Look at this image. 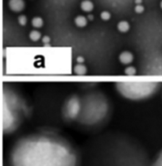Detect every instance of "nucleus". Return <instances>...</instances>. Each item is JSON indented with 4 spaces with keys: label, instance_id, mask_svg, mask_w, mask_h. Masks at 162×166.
<instances>
[{
    "label": "nucleus",
    "instance_id": "obj_10",
    "mask_svg": "<svg viewBox=\"0 0 162 166\" xmlns=\"http://www.w3.org/2000/svg\"><path fill=\"white\" fill-rule=\"evenodd\" d=\"M151 166H162V150L156 156Z\"/></svg>",
    "mask_w": 162,
    "mask_h": 166
},
{
    "label": "nucleus",
    "instance_id": "obj_21",
    "mask_svg": "<svg viewBox=\"0 0 162 166\" xmlns=\"http://www.w3.org/2000/svg\"><path fill=\"white\" fill-rule=\"evenodd\" d=\"M88 18L90 20H92V18H93V16H92V15H88Z\"/></svg>",
    "mask_w": 162,
    "mask_h": 166
},
{
    "label": "nucleus",
    "instance_id": "obj_14",
    "mask_svg": "<svg viewBox=\"0 0 162 166\" xmlns=\"http://www.w3.org/2000/svg\"><path fill=\"white\" fill-rule=\"evenodd\" d=\"M18 22L21 26H25L27 23V18L25 15H20L18 18Z\"/></svg>",
    "mask_w": 162,
    "mask_h": 166
},
{
    "label": "nucleus",
    "instance_id": "obj_13",
    "mask_svg": "<svg viewBox=\"0 0 162 166\" xmlns=\"http://www.w3.org/2000/svg\"><path fill=\"white\" fill-rule=\"evenodd\" d=\"M41 33L38 31H36V30L32 31L29 35V37H30L31 40L34 41H36L39 40L41 38Z\"/></svg>",
    "mask_w": 162,
    "mask_h": 166
},
{
    "label": "nucleus",
    "instance_id": "obj_17",
    "mask_svg": "<svg viewBox=\"0 0 162 166\" xmlns=\"http://www.w3.org/2000/svg\"><path fill=\"white\" fill-rule=\"evenodd\" d=\"M126 73L127 74V75H134V73H136V70L135 68L133 67H128L126 70Z\"/></svg>",
    "mask_w": 162,
    "mask_h": 166
},
{
    "label": "nucleus",
    "instance_id": "obj_8",
    "mask_svg": "<svg viewBox=\"0 0 162 166\" xmlns=\"http://www.w3.org/2000/svg\"><path fill=\"white\" fill-rule=\"evenodd\" d=\"M118 29L122 32V33H126V32H127L130 28V26H129V24L127 22L125 21H120L117 26Z\"/></svg>",
    "mask_w": 162,
    "mask_h": 166
},
{
    "label": "nucleus",
    "instance_id": "obj_3",
    "mask_svg": "<svg viewBox=\"0 0 162 166\" xmlns=\"http://www.w3.org/2000/svg\"><path fill=\"white\" fill-rule=\"evenodd\" d=\"M25 104L15 95H4L3 107V129L6 134L14 132L25 117Z\"/></svg>",
    "mask_w": 162,
    "mask_h": 166
},
{
    "label": "nucleus",
    "instance_id": "obj_19",
    "mask_svg": "<svg viewBox=\"0 0 162 166\" xmlns=\"http://www.w3.org/2000/svg\"><path fill=\"white\" fill-rule=\"evenodd\" d=\"M77 61L78 62V64H82L83 62H84V58L81 56L78 57L77 58Z\"/></svg>",
    "mask_w": 162,
    "mask_h": 166
},
{
    "label": "nucleus",
    "instance_id": "obj_15",
    "mask_svg": "<svg viewBox=\"0 0 162 166\" xmlns=\"http://www.w3.org/2000/svg\"><path fill=\"white\" fill-rule=\"evenodd\" d=\"M101 17L104 21H107L110 19V13L107 11H104L101 13Z\"/></svg>",
    "mask_w": 162,
    "mask_h": 166
},
{
    "label": "nucleus",
    "instance_id": "obj_7",
    "mask_svg": "<svg viewBox=\"0 0 162 166\" xmlns=\"http://www.w3.org/2000/svg\"><path fill=\"white\" fill-rule=\"evenodd\" d=\"M81 7L83 11L86 12H89L93 9L94 5L93 3L89 0H84V1H83L81 3Z\"/></svg>",
    "mask_w": 162,
    "mask_h": 166
},
{
    "label": "nucleus",
    "instance_id": "obj_18",
    "mask_svg": "<svg viewBox=\"0 0 162 166\" xmlns=\"http://www.w3.org/2000/svg\"><path fill=\"white\" fill-rule=\"evenodd\" d=\"M49 40H50V39H49V38L48 36H44V38H43V42L45 44V45H47L49 42Z\"/></svg>",
    "mask_w": 162,
    "mask_h": 166
},
{
    "label": "nucleus",
    "instance_id": "obj_6",
    "mask_svg": "<svg viewBox=\"0 0 162 166\" xmlns=\"http://www.w3.org/2000/svg\"><path fill=\"white\" fill-rule=\"evenodd\" d=\"M133 55L128 51H124L119 56L120 61L124 64H130L133 61Z\"/></svg>",
    "mask_w": 162,
    "mask_h": 166
},
{
    "label": "nucleus",
    "instance_id": "obj_11",
    "mask_svg": "<svg viewBox=\"0 0 162 166\" xmlns=\"http://www.w3.org/2000/svg\"><path fill=\"white\" fill-rule=\"evenodd\" d=\"M32 24L36 28H39V27H42L43 24V21L40 17H34L32 21Z\"/></svg>",
    "mask_w": 162,
    "mask_h": 166
},
{
    "label": "nucleus",
    "instance_id": "obj_12",
    "mask_svg": "<svg viewBox=\"0 0 162 166\" xmlns=\"http://www.w3.org/2000/svg\"><path fill=\"white\" fill-rule=\"evenodd\" d=\"M74 71L78 75H82L86 72V68L82 64H78L74 68Z\"/></svg>",
    "mask_w": 162,
    "mask_h": 166
},
{
    "label": "nucleus",
    "instance_id": "obj_22",
    "mask_svg": "<svg viewBox=\"0 0 162 166\" xmlns=\"http://www.w3.org/2000/svg\"><path fill=\"white\" fill-rule=\"evenodd\" d=\"M160 8L162 9V0L160 1Z\"/></svg>",
    "mask_w": 162,
    "mask_h": 166
},
{
    "label": "nucleus",
    "instance_id": "obj_16",
    "mask_svg": "<svg viewBox=\"0 0 162 166\" xmlns=\"http://www.w3.org/2000/svg\"><path fill=\"white\" fill-rule=\"evenodd\" d=\"M145 10V8L141 4H137L135 7V12L137 13H141L143 12Z\"/></svg>",
    "mask_w": 162,
    "mask_h": 166
},
{
    "label": "nucleus",
    "instance_id": "obj_1",
    "mask_svg": "<svg viewBox=\"0 0 162 166\" xmlns=\"http://www.w3.org/2000/svg\"><path fill=\"white\" fill-rule=\"evenodd\" d=\"M81 156L57 134L38 132L22 137L13 146L10 166H80Z\"/></svg>",
    "mask_w": 162,
    "mask_h": 166
},
{
    "label": "nucleus",
    "instance_id": "obj_4",
    "mask_svg": "<svg viewBox=\"0 0 162 166\" xmlns=\"http://www.w3.org/2000/svg\"><path fill=\"white\" fill-rule=\"evenodd\" d=\"M117 89L124 98L133 101L146 99L155 91L153 86L134 83H118Z\"/></svg>",
    "mask_w": 162,
    "mask_h": 166
},
{
    "label": "nucleus",
    "instance_id": "obj_2",
    "mask_svg": "<svg viewBox=\"0 0 162 166\" xmlns=\"http://www.w3.org/2000/svg\"><path fill=\"white\" fill-rule=\"evenodd\" d=\"M110 107L106 99L100 95H91L80 99L79 112L76 122L82 126H100L108 118Z\"/></svg>",
    "mask_w": 162,
    "mask_h": 166
},
{
    "label": "nucleus",
    "instance_id": "obj_5",
    "mask_svg": "<svg viewBox=\"0 0 162 166\" xmlns=\"http://www.w3.org/2000/svg\"><path fill=\"white\" fill-rule=\"evenodd\" d=\"M8 5L12 11L19 12L24 8L25 3L23 0H10Z\"/></svg>",
    "mask_w": 162,
    "mask_h": 166
},
{
    "label": "nucleus",
    "instance_id": "obj_9",
    "mask_svg": "<svg viewBox=\"0 0 162 166\" xmlns=\"http://www.w3.org/2000/svg\"><path fill=\"white\" fill-rule=\"evenodd\" d=\"M75 23L77 26L79 27H83L86 26L87 24V19L84 16L78 15L76 18Z\"/></svg>",
    "mask_w": 162,
    "mask_h": 166
},
{
    "label": "nucleus",
    "instance_id": "obj_20",
    "mask_svg": "<svg viewBox=\"0 0 162 166\" xmlns=\"http://www.w3.org/2000/svg\"><path fill=\"white\" fill-rule=\"evenodd\" d=\"M141 2H142V0H135V3L137 4H141Z\"/></svg>",
    "mask_w": 162,
    "mask_h": 166
}]
</instances>
